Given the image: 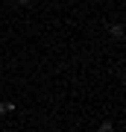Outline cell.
I'll return each mask as SVG.
<instances>
[{
	"instance_id": "cell-1",
	"label": "cell",
	"mask_w": 126,
	"mask_h": 132,
	"mask_svg": "<svg viewBox=\"0 0 126 132\" xmlns=\"http://www.w3.org/2000/svg\"><path fill=\"white\" fill-rule=\"evenodd\" d=\"M6 112H15V103H0V114H6Z\"/></svg>"
},
{
	"instance_id": "cell-2",
	"label": "cell",
	"mask_w": 126,
	"mask_h": 132,
	"mask_svg": "<svg viewBox=\"0 0 126 132\" xmlns=\"http://www.w3.org/2000/svg\"><path fill=\"white\" fill-rule=\"evenodd\" d=\"M112 35L120 38V35H123V27H120V24H114V27H112Z\"/></svg>"
},
{
	"instance_id": "cell-4",
	"label": "cell",
	"mask_w": 126,
	"mask_h": 132,
	"mask_svg": "<svg viewBox=\"0 0 126 132\" xmlns=\"http://www.w3.org/2000/svg\"><path fill=\"white\" fill-rule=\"evenodd\" d=\"M15 3H21V6H27V3H32V0H15Z\"/></svg>"
},
{
	"instance_id": "cell-3",
	"label": "cell",
	"mask_w": 126,
	"mask_h": 132,
	"mask_svg": "<svg viewBox=\"0 0 126 132\" xmlns=\"http://www.w3.org/2000/svg\"><path fill=\"white\" fill-rule=\"evenodd\" d=\"M100 132H114V126L112 123H100Z\"/></svg>"
}]
</instances>
